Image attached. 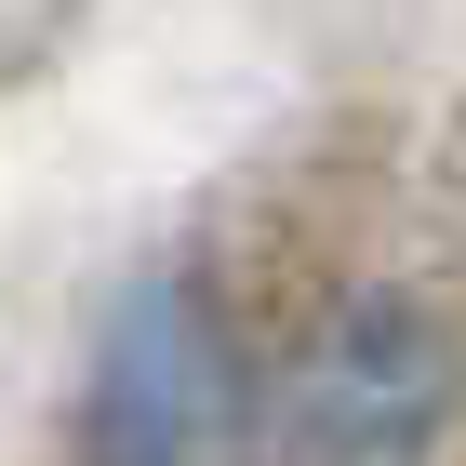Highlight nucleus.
<instances>
[{
    "label": "nucleus",
    "mask_w": 466,
    "mask_h": 466,
    "mask_svg": "<svg viewBox=\"0 0 466 466\" xmlns=\"http://www.w3.org/2000/svg\"><path fill=\"white\" fill-rule=\"evenodd\" d=\"M453 413V347L427 307H333L253 400V466H413Z\"/></svg>",
    "instance_id": "obj_1"
},
{
    "label": "nucleus",
    "mask_w": 466,
    "mask_h": 466,
    "mask_svg": "<svg viewBox=\"0 0 466 466\" xmlns=\"http://www.w3.org/2000/svg\"><path fill=\"white\" fill-rule=\"evenodd\" d=\"M227 400V360H214V320L187 280H147L134 307L107 320L94 347V387H80V453L94 466H187L200 427Z\"/></svg>",
    "instance_id": "obj_2"
}]
</instances>
